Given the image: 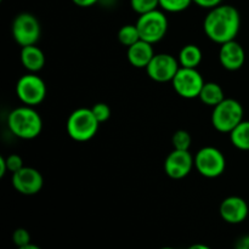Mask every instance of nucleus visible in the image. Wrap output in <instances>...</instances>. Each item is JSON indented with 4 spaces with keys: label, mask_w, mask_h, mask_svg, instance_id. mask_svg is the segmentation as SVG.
Wrapping results in <instances>:
<instances>
[{
    "label": "nucleus",
    "mask_w": 249,
    "mask_h": 249,
    "mask_svg": "<svg viewBox=\"0 0 249 249\" xmlns=\"http://www.w3.org/2000/svg\"><path fill=\"white\" fill-rule=\"evenodd\" d=\"M12 36L21 48L36 45L41 36V26L39 19L29 12H22L15 17L12 22Z\"/></svg>",
    "instance_id": "0eeeda50"
},
{
    "label": "nucleus",
    "mask_w": 249,
    "mask_h": 249,
    "mask_svg": "<svg viewBox=\"0 0 249 249\" xmlns=\"http://www.w3.org/2000/svg\"><path fill=\"white\" fill-rule=\"evenodd\" d=\"M223 1L224 0H194V2L197 6L207 10H211L213 9V7L218 6V5L223 4Z\"/></svg>",
    "instance_id": "bb28decb"
},
{
    "label": "nucleus",
    "mask_w": 249,
    "mask_h": 249,
    "mask_svg": "<svg viewBox=\"0 0 249 249\" xmlns=\"http://www.w3.org/2000/svg\"><path fill=\"white\" fill-rule=\"evenodd\" d=\"M6 172H9L7 169V164H6V160H5L4 156L0 157V178H4Z\"/></svg>",
    "instance_id": "c756f323"
},
{
    "label": "nucleus",
    "mask_w": 249,
    "mask_h": 249,
    "mask_svg": "<svg viewBox=\"0 0 249 249\" xmlns=\"http://www.w3.org/2000/svg\"><path fill=\"white\" fill-rule=\"evenodd\" d=\"M7 126L16 138L22 140H32L40 135L43 130V119L34 107H16L7 116Z\"/></svg>",
    "instance_id": "f03ea898"
},
{
    "label": "nucleus",
    "mask_w": 249,
    "mask_h": 249,
    "mask_svg": "<svg viewBox=\"0 0 249 249\" xmlns=\"http://www.w3.org/2000/svg\"><path fill=\"white\" fill-rule=\"evenodd\" d=\"M204 83L206 82L197 68L186 67H180L172 80L175 92L180 97L187 100L198 97Z\"/></svg>",
    "instance_id": "1a4fd4ad"
},
{
    "label": "nucleus",
    "mask_w": 249,
    "mask_h": 249,
    "mask_svg": "<svg viewBox=\"0 0 249 249\" xmlns=\"http://www.w3.org/2000/svg\"><path fill=\"white\" fill-rule=\"evenodd\" d=\"M100 123L95 118L91 108H78L70 114L67 119V134L71 139L78 142L91 140L99 131Z\"/></svg>",
    "instance_id": "7ed1b4c3"
},
{
    "label": "nucleus",
    "mask_w": 249,
    "mask_h": 249,
    "mask_svg": "<svg viewBox=\"0 0 249 249\" xmlns=\"http://www.w3.org/2000/svg\"><path fill=\"white\" fill-rule=\"evenodd\" d=\"M22 66L28 71L29 73H36L43 70L45 65V55L43 50L36 45H29L21 48L19 53Z\"/></svg>",
    "instance_id": "dca6fc26"
},
{
    "label": "nucleus",
    "mask_w": 249,
    "mask_h": 249,
    "mask_svg": "<svg viewBox=\"0 0 249 249\" xmlns=\"http://www.w3.org/2000/svg\"><path fill=\"white\" fill-rule=\"evenodd\" d=\"M219 214L221 219L228 224H241L247 219L249 214L248 203L238 196L226 197L219 207Z\"/></svg>",
    "instance_id": "ddd939ff"
},
{
    "label": "nucleus",
    "mask_w": 249,
    "mask_h": 249,
    "mask_svg": "<svg viewBox=\"0 0 249 249\" xmlns=\"http://www.w3.org/2000/svg\"><path fill=\"white\" fill-rule=\"evenodd\" d=\"M130 7L138 15H142L158 9L160 0H130Z\"/></svg>",
    "instance_id": "5701e85b"
},
{
    "label": "nucleus",
    "mask_w": 249,
    "mask_h": 249,
    "mask_svg": "<svg viewBox=\"0 0 249 249\" xmlns=\"http://www.w3.org/2000/svg\"><path fill=\"white\" fill-rule=\"evenodd\" d=\"M219 62L225 70L238 71L246 62V51L238 41L231 40L224 43L219 49Z\"/></svg>",
    "instance_id": "4468645a"
},
{
    "label": "nucleus",
    "mask_w": 249,
    "mask_h": 249,
    "mask_svg": "<svg viewBox=\"0 0 249 249\" xmlns=\"http://www.w3.org/2000/svg\"><path fill=\"white\" fill-rule=\"evenodd\" d=\"M202 58H203L202 50L195 44H187V45L182 46L179 56H178L180 67L186 68H197L201 65Z\"/></svg>",
    "instance_id": "f3484780"
},
{
    "label": "nucleus",
    "mask_w": 249,
    "mask_h": 249,
    "mask_svg": "<svg viewBox=\"0 0 249 249\" xmlns=\"http://www.w3.org/2000/svg\"><path fill=\"white\" fill-rule=\"evenodd\" d=\"M17 249H41V248L39 247V246L33 245V243H29V245L23 246V247H18Z\"/></svg>",
    "instance_id": "2f4dec72"
},
{
    "label": "nucleus",
    "mask_w": 249,
    "mask_h": 249,
    "mask_svg": "<svg viewBox=\"0 0 249 249\" xmlns=\"http://www.w3.org/2000/svg\"><path fill=\"white\" fill-rule=\"evenodd\" d=\"M91 111L100 124L107 122L109 119V117H111V108L105 102H97V104H95L91 107Z\"/></svg>",
    "instance_id": "b1692460"
},
{
    "label": "nucleus",
    "mask_w": 249,
    "mask_h": 249,
    "mask_svg": "<svg viewBox=\"0 0 249 249\" xmlns=\"http://www.w3.org/2000/svg\"><path fill=\"white\" fill-rule=\"evenodd\" d=\"M12 241H14L15 245L18 247H23V246L29 245L31 242V233L26 230V229H16L12 235Z\"/></svg>",
    "instance_id": "393cba45"
},
{
    "label": "nucleus",
    "mask_w": 249,
    "mask_h": 249,
    "mask_svg": "<svg viewBox=\"0 0 249 249\" xmlns=\"http://www.w3.org/2000/svg\"><path fill=\"white\" fill-rule=\"evenodd\" d=\"M195 167V157L190 151L173 150L164 160V172L170 179L186 178Z\"/></svg>",
    "instance_id": "f8f14e48"
},
{
    "label": "nucleus",
    "mask_w": 249,
    "mask_h": 249,
    "mask_svg": "<svg viewBox=\"0 0 249 249\" xmlns=\"http://www.w3.org/2000/svg\"><path fill=\"white\" fill-rule=\"evenodd\" d=\"M5 160H6V164H7V169H9L10 173H16L18 172L19 169H22V168L24 167L23 165V160H22L21 156L18 155H10L7 156V157H5Z\"/></svg>",
    "instance_id": "a878e982"
},
{
    "label": "nucleus",
    "mask_w": 249,
    "mask_h": 249,
    "mask_svg": "<svg viewBox=\"0 0 249 249\" xmlns=\"http://www.w3.org/2000/svg\"><path fill=\"white\" fill-rule=\"evenodd\" d=\"M230 141L236 148L249 151V121L243 119L230 134Z\"/></svg>",
    "instance_id": "6ab92c4d"
},
{
    "label": "nucleus",
    "mask_w": 249,
    "mask_h": 249,
    "mask_svg": "<svg viewBox=\"0 0 249 249\" xmlns=\"http://www.w3.org/2000/svg\"><path fill=\"white\" fill-rule=\"evenodd\" d=\"M198 99L207 106L215 107L225 99V92L218 83L206 82L199 92Z\"/></svg>",
    "instance_id": "a211bd4d"
},
{
    "label": "nucleus",
    "mask_w": 249,
    "mask_h": 249,
    "mask_svg": "<svg viewBox=\"0 0 249 249\" xmlns=\"http://www.w3.org/2000/svg\"><path fill=\"white\" fill-rule=\"evenodd\" d=\"M44 179L38 169L32 167H23L12 174V186L18 194L24 196H33L43 189Z\"/></svg>",
    "instance_id": "9b49d317"
},
{
    "label": "nucleus",
    "mask_w": 249,
    "mask_h": 249,
    "mask_svg": "<svg viewBox=\"0 0 249 249\" xmlns=\"http://www.w3.org/2000/svg\"><path fill=\"white\" fill-rule=\"evenodd\" d=\"M135 24L140 33L141 40L147 41L152 45L160 43L164 38L169 27L164 11L160 9L139 15Z\"/></svg>",
    "instance_id": "39448f33"
},
{
    "label": "nucleus",
    "mask_w": 249,
    "mask_h": 249,
    "mask_svg": "<svg viewBox=\"0 0 249 249\" xmlns=\"http://www.w3.org/2000/svg\"><path fill=\"white\" fill-rule=\"evenodd\" d=\"M187 249H212L209 246L207 245H202V243H196V245H192L190 246Z\"/></svg>",
    "instance_id": "7c9ffc66"
},
{
    "label": "nucleus",
    "mask_w": 249,
    "mask_h": 249,
    "mask_svg": "<svg viewBox=\"0 0 249 249\" xmlns=\"http://www.w3.org/2000/svg\"><path fill=\"white\" fill-rule=\"evenodd\" d=\"M241 28V15L235 6L220 4L208 10L203 21V31L208 39L221 44L235 40Z\"/></svg>",
    "instance_id": "f257e3e1"
},
{
    "label": "nucleus",
    "mask_w": 249,
    "mask_h": 249,
    "mask_svg": "<svg viewBox=\"0 0 249 249\" xmlns=\"http://www.w3.org/2000/svg\"><path fill=\"white\" fill-rule=\"evenodd\" d=\"M245 109L235 99H224L212 112V124L219 133L230 134L243 121Z\"/></svg>",
    "instance_id": "20e7f679"
},
{
    "label": "nucleus",
    "mask_w": 249,
    "mask_h": 249,
    "mask_svg": "<svg viewBox=\"0 0 249 249\" xmlns=\"http://www.w3.org/2000/svg\"><path fill=\"white\" fill-rule=\"evenodd\" d=\"M126 57L129 63L135 68H146L153 56L156 55L152 44L145 40H139L134 45L126 48Z\"/></svg>",
    "instance_id": "2eb2a0df"
},
{
    "label": "nucleus",
    "mask_w": 249,
    "mask_h": 249,
    "mask_svg": "<svg viewBox=\"0 0 249 249\" xmlns=\"http://www.w3.org/2000/svg\"><path fill=\"white\" fill-rule=\"evenodd\" d=\"M180 68L178 58L170 53H156L147 67L145 68L147 75L157 83L172 82Z\"/></svg>",
    "instance_id": "9d476101"
},
{
    "label": "nucleus",
    "mask_w": 249,
    "mask_h": 249,
    "mask_svg": "<svg viewBox=\"0 0 249 249\" xmlns=\"http://www.w3.org/2000/svg\"><path fill=\"white\" fill-rule=\"evenodd\" d=\"M235 249H249V235L238 238L235 243Z\"/></svg>",
    "instance_id": "cd10ccee"
},
{
    "label": "nucleus",
    "mask_w": 249,
    "mask_h": 249,
    "mask_svg": "<svg viewBox=\"0 0 249 249\" xmlns=\"http://www.w3.org/2000/svg\"><path fill=\"white\" fill-rule=\"evenodd\" d=\"M195 168L202 177L215 179L225 172L226 158L219 148L206 146L195 155Z\"/></svg>",
    "instance_id": "423d86ee"
},
{
    "label": "nucleus",
    "mask_w": 249,
    "mask_h": 249,
    "mask_svg": "<svg viewBox=\"0 0 249 249\" xmlns=\"http://www.w3.org/2000/svg\"><path fill=\"white\" fill-rule=\"evenodd\" d=\"M16 95L19 101L27 106L36 107L46 96L45 82L36 73H27L16 83Z\"/></svg>",
    "instance_id": "6e6552de"
},
{
    "label": "nucleus",
    "mask_w": 249,
    "mask_h": 249,
    "mask_svg": "<svg viewBox=\"0 0 249 249\" xmlns=\"http://www.w3.org/2000/svg\"><path fill=\"white\" fill-rule=\"evenodd\" d=\"M194 0H160V7L165 12L178 14L190 7Z\"/></svg>",
    "instance_id": "412c9836"
},
{
    "label": "nucleus",
    "mask_w": 249,
    "mask_h": 249,
    "mask_svg": "<svg viewBox=\"0 0 249 249\" xmlns=\"http://www.w3.org/2000/svg\"><path fill=\"white\" fill-rule=\"evenodd\" d=\"M100 1L101 0H72L73 4L79 7H91Z\"/></svg>",
    "instance_id": "c85d7f7f"
},
{
    "label": "nucleus",
    "mask_w": 249,
    "mask_h": 249,
    "mask_svg": "<svg viewBox=\"0 0 249 249\" xmlns=\"http://www.w3.org/2000/svg\"><path fill=\"white\" fill-rule=\"evenodd\" d=\"M160 249H175V248H173V247H163V248H160Z\"/></svg>",
    "instance_id": "473e14b6"
},
{
    "label": "nucleus",
    "mask_w": 249,
    "mask_h": 249,
    "mask_svg": "<svg viewBox=\"0 0 249 249\" xmlns=\"http://www.w3.org/2000/svg\"><path fill=\"white\" fill-rule=\"evenodd\" d=\"M117 38H118L119 43L125 46V48H129V46L134 45L139 40H141L140 33H139L136 24H124L118 31Z\"/></svg>",
    "instance_id": "aec40b11"
},
{
    "label": "nucleus",
    "mask_w": 249,
    "mask_h": 249,
    "mask_svg": "<svg viewBox=\"0 0 249 249\" xmlns=\"http://www.w3.org/2000/svg\"><path fill=\"white\" fill-rule=\"evenodd\" d=\"M191 142H192L191 135H190L189 131L184 130V129L177 130L172 136V143L174 150L190 151Z\"/></svg>",
    "instance_id": "4be33fe9"
}]
</instances>
